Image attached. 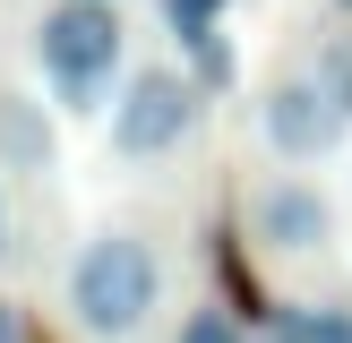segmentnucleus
<instances>
[{"label":"nucleus","mask_w":352,"mask_h":343,"mask_svg":"<svg viewBox=\"0 0 352 343\" xmlns=\"http://www.w3.org/2000/svg\"><path fill=\"white\" fill-rule=\"evenodd\" d=\"M155 300H164V266H155V249L138 232H95L78 249V266H69V309H78L86 335H138V326L155 318Z\"/></svg>","instance_id":"f257e3e1"},{"label":"nucleus","mask_w":352,"mask_h":343,"mask_svg":"<svg viewBox=\"0 0 352 343\" xmlns=\"http://www.w3.org/2000/svg\"><path fill=\"white\" fill-rule=\"evenodd\" d=\"M34 51H43L52 86H60L69 103H95L103 86H112V69H120V17H112V0H60V9H43Z\"/></svg>","instance_id":"f03ea898"},{"label":"nucleus","mask_w":352,"mask_h":343,"mask_svg":"<svg viewBox=\"0 0 352 343\" xmlns=\"http://www.w3.org/2000/svg\"><path fill=\"white\" fill-rule=\"evenodd\" d=\"M189 120H198V95H189V78H172V69H138L129 95L112 103V154H129V163H146V154L181 146Z\"/></svg>","instance_id":"7ed1b4c3"},{"label":"nucleus","mask_w":352,"mask_h":343,"mask_svg":"<svg viewBox=\"0 0 352 343\" xmlns=\"http://www.w3.org/2000/svg\"><path fill=\"white\" fill-rule=\"evenodd\" d=\"M258 120H267V146L284 154V163H318V154L344 137V120H352V112L327 95L318 78H284L267 103H258Z\"/></svg>","instance_id":"20e7f679"},{"label":"nucleus","mask_w":352,"mask_h":343,"mask_svg":"<svg viewBox=\"0 0 352 343\" xmlns=\"http://www.w3.org/2000/svg\"><path fill=\"white\" fill-rule=\"evenodd\" d=\"M250 215H258V240H267V249H284V257L327 249V232H336V206H327L309 180H275V189H258Z\"/></svg>","instance_id":"39448f33"},{"label":"nucleus","mask_w":352,"mask_h":343,"mask_svg":"<svg viewBox=\"0 0 352 343\" xmlns=\"http://www.w3.org/2000/svg\"><path fill=\"white\" fill-rule=\"evenodd\" d=\"M284 335L292 343H352V318H344V309H292Z\"/></svg>","instance_id":"423d86ee"},{"label":"nucleus","mask_w":352,"mask_h":343,"mask_svg":"<svg viewBox=\"0 0 352 343\" xmlns=\"http://www.w3.org/2000/svg\"><path fill=\"white\" fill-rule=\"evenodd\" d=\"M0 137H9V146L26 154V163H52V129H34V120L17 112V103H0Z\"/></svg>","instance_id":"0eeeda50"},{"label":"nucleus","mask_w":352,"mask_h":343,"mask_svg":"<svg viewBox=\"0 0 352 343\" xmlns=\"http://www.w3.org/2000/svg\"><path fill=\"white\" fill-rule=\"evenodd\" d=\"M318 86H327V95H336L344 112H352V34H336V43L318 51Z\"/></svg>","instance_id":"6e6552de"},{"label":"nucleus","mask_w":352,"mask_h":343,"mask_svg":"<svg viewBox=\"0 0 352 343\" xmlns=\"http://www.w3.org/2000/svg\"><path fill=\"white\" fill-rule=\"evenodd\" d=\"M215 9H223V0H164V17H172L181 34H189V43H198L206 26H215Z\"/></svg>","instance_id":"1a4fd4ad"},{"label":"nucleus","mask_w":352,"mask_h":343,"mask_svg":"<svg viewBox=\"0 0 352 343\" xmlns=\"http://www.w3.org/2000/svg\"><path fill=\"white\" fill-rule=\"evenodd\" d=\"M181 343H241V335H232L223 318H189V326H181Z\"/></svg>","instance_id":"9d476101"},{"label":"nucleus","mask_w":352,"mask_h":343,"mask_svg":"<svg viewBox=\"0 0 352 343\" xmlns=\"http://www.w3.org/2000/svg\"><path fill=\"white\" fill-rule=\"evenodd\" d=\"M0 343H26V318L17 309H0Z\"/></svg>","instance_id":"9b49d317"},{"label":"nucleus","mask_w":352,"mask_h":343,"mask_svg":"<svg viewBox=\"0 0 352 343\" xmlns=\"http://www.w3.org/2000/svg\"><path fill=\"white\" fill-rule=\"evenodd\" d=\"M336 9H352V0H336Z\"/></svg>","instance_id":"f8f14e48"}]
</instances>
